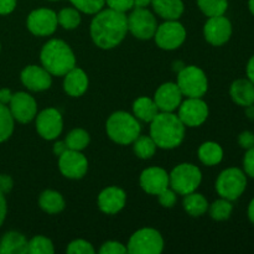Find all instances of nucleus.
<instances>
[{
	"mask_svg": "<svg viewBox=\"0 0 254 254\" xmlns=\"http://www.w3.org/2000/svg\"><path fill=\"white\" fill-rule=\"evenodd\" d=\"M89 34L98 49L112 50L123 42L128 34V19L126 12L113 9H102L93 15Z\"/></svg>",
	"mask_w": 254,
	"mask_h": 254,
	"instance_id": "1",
	"label": "nucleus"
},
{
	"mask_svg": "<svg viewBox=\"0 0 254 254\" xmlns=\"http://www.w3.org/2000/svg\"><path fill=\"white\" fill-rule=\"evenodd\" d=\"M186 127L174 112H159L150 122L149 135L164 150L179 148L185 139Z\"/></svg>",
	"mask_w": 254,
	"mask_h": 254,
	"instance_id": "2",
	"label": "nucleus"
},
{
	"mask_svg": "<svg viewBox=\"0 0 254 254\" xmlns=\"http://www.w3.org/2000/svg\"><path fill=\"white\" fill-rule=\"evenodd\" d=\"M41 66L51 73V76L64 77L69 69L76 66V56L66 41L61 39H51L42 46L40 51Z\"/></svg>",
	"mask_w": 254,
	"mask_h": 254,
	"instance_id": "3",
	"label": "nucleus"
},
{
	"mask_svg": "<svg viewBox=\"0 0 254 254\" xmlns=\"http://www.w3.org/2000/svg\"><path fill=\"white\" fill-rule=\"evenodd\" d=\"M108 138L119 145H131L141 134L140 122L124 111H117L108 117L106 123Z\"/></svg>",
	"mask_w": 254,
	"mask_h": 254,
	"instance_id": "4",
	"label": "nucleus"
},
{
	"mask_svg": "<svg viewBox=\"0 0 254 254\" xmlns=\"http://www.w3.org/2000/svg\"><path fill=\"white\" fill-rule=\"evenodd\" d=\"M201 183H202V173L195 164H179L169 173V186L178 195L185 196L193 192L200 188Z\"/></svg>",
	"mask_w": 254,
	"mask_h": 254,
	"instance_id": "5",
	"label": "nucleus"
},
{
	"mask_svg": "<svg viewBox=\"0 0 254 254\" xmlns=\"http://www.w3.org/2000/svg\"><path fill=\"white\" fill-rule=\"evenodd\" d=\"M176 84L186 98H202L208 91V78L197 66H185L179 71Z\"/></svg>",
	"mask_w": 254,
	"mask_h": 254,
	"instance_id": "6",
	"label": "nucleus"
},
{
	"mask_svg": "<svg viewBox=\"0 0 254 254\" xmlns=\"http://www.w3.org/2000/svg\"><path fill=\"white\" fill-rule=\"evenodd\" d=\"M215 188L220 197L236 201L247 189V175L240 168H227L217 176Z\"/></svg>",
	"mask_w": 254,
	"mask_h": 254,
	"instance_id": "7",
	"label": "nucleus"
},
{
	"mask_svg": "<svg viewBox=\"0 0 254 254\" xmlns=\"http://www.w3.org/2000/svg\"><path fill=\"white\" fill-rule=\"evenodd\" d=\"M165 247V242L155 228L145 227L135 231L127 243L130 254H160Z\"/></svg>",
	"mask_w": 254,
	"mask_h": 254,
	"instance_id": "8",
	"label": "nucleus"
},
{
	"mask_svg": "<svg viewBox=\"0 0 254 254\" xmlns=\"http://www.w3.org/2000/svg\"><path fill=\"white\" fill-rule=\"evenodd\" d=\"M128 19V32H130L135 39L146 40L153 39L158 29V20L155 14L148 7H133Z\"/></svg>",
	"mask_w": 254,
	"mask_h": 254,
	"instance_id": "9",
	"label": "nucleus"
},
{
	"mask_svg": "<svg viewBox=\"0 0 254 254\" xmlns=\"http://www.w3.org/2000/svg\"><path fill=\"white\" fill-rule=\"evenodd\" d=\"M153 39L159 49L174 51L186 41V29L179 20H165L163 24L158 25Z\"/></svg>",
	"mask_w": 254,
	"mask_h": 254,
	"instance_id": "10",
	"label": "nucleus"
},
{
	"mask_svg": "<svg viewBox=\"0 0 254 254\" xmlns=\"http://www.w3.org/2000/svg\"><path fill=\"white\" fill-rule=\"evenodd\" d=\"M57 12L49 7L32 10L26 19V27L32 35L40 37L51 36L57 30Z\"/></svg>",
	"mask_w": 254,
	"mask_h": 254,
	"instance_id": "11",
	"label": "nucleus"
},
{
	"mask_svg": "<svg viewBox=\"0 0 254 254\" xmlns=\"http://www.w3.org/2000/svg\"><path fill=\"white\" fill-rule=\"evenodd\" d=\"M35 127L39 135L45 140H56L64 130V118L59 109H44L35 117Z\"/></svg>",
	"mask_w": 254,
	"mask_h": 254,
	"instance_id": "12",
	"label": "nucleus"
},
{
	"mask_svg": "<svg viewBox=\"0 0 254 254\" xmlns=\"http://www.w3.org/2000/svg\"><path fill=\"white\" fill-rule=\"evenodd\" d=\"M210 109L202 98H186L178 108V117L184 126L189 128H197L202 126L208 118Z\"/></svg>",
	"mask_w": 254,
	"mask_h": 254,
	"instance_id": "13",
	"label": "nucleus"
},
{
	"mask_svg": "<svg viewBox=\"0 0 254 254\" xmlns=\"http://www.w3.org/2000/svg\"><path fill=\"white\" fill-rule=\"evenodd\" d=\"M232 22L225 15L208 17L203 25V37L212 46H222L232 36Z\"/></svg>",
	"mask_w": 254,
	"mask_h": 254,
	"instance_id": "14",
	"label": "nucleus"
},
{
	"mask_svg": "<svg viewBox=\"0 0 254 254\" xmlns=\"http://www.w3.org/2000/svg\"><path fill=\"white\" fill-rule=\"evenodd\" d=\"M59 170L69 180H79L88 171V160L82 151L67 149L59 156Z\"/></svg>",
	"mask_w": 254,
	"mask_h": 254,
	"instance_id": "15",
	"label": "nucleus"
},
{
	"mask_svg": "<svg viewBox=\"0 0 254 254\" xmlns=\"http://www.w3.org/2000/svg\"><path fill=\"white\" fill-rule=\"evenodd\" d=\"M15 122L27 124L35 119L37 114V102L27 92H16L12 93L11 101L7 104Z\"/></svg>",
	"mask_w": 254,
	"mask_h": 254,
	"instance_id": "16",
	"label": "nucleus"
},
{
	"mask_svg": "<svg viewBox=\"0 0 254 254\" xmlns=\"http://www.w3.org/2000/svg\"><path fill=\"white\" fill-rule=\"evenodd\" d=\"M183 93L176 82L160 84L154 93V102L160 112H175L183 102Z\"/></svg>",
	"mask_w": 254,
	"mask_h": 254,
	"instance_id": "17",
	"label": "nucleus"
},
{
	"mask_svg": "<svg viewBox=\"0 0 254 254\" xmlns=\"http://www.w3.org/2000/svg\"><path fill=\"white\" fill-rule=\"evenodd\" d=\"M21 83L31 92L47 91L52 86V76L47 69L37 64H29L20 73Z\"/></svg>",
	"mask_w": 254,
	"mask_h": 254,
	"instance_id": "18",
	"label": "nucleus"
},
{
	"mask_svg": "<svg viewBox=\"0 0 254 254\" xmlns=\"http://www.w3.org/2000/svg\"><path fill=\"white\" fill-rule=\"evenodd\" d=\"M139 184L144 192L156 196L169 188V173L160 166H150L141 171Z\"/></svg>",
	"mask_w": 254,
	"mask_h": 254,
	"instance_id": "19",
	"label": "nucleus"
},
{
	"mask_svg": "<svg viewBox=\"0 0 254 254\" xmlns=\"http://www.w3.org/2000/svg\"><path fill=\"white\" fill-rule=\"evenodd\" d=\"M127 203V193L118 186H108L99 192L97 198L98 208L106 215L121 212Z\"/></svg>",
	"mask_w": 254,
	"mask_h": 254,
	"instance_id": "20",
	"label": "nucleus"
},
{
	"mask_svg": "<svg viewBox=\"0 0 254 254\" xmlns=\"http://www.w3.org/2000/svg\"><path fill=\"white\" fill-rule=\"evenodd\" d=\"M89 86V79L86 72L74 66L64 76V91L69 97L78 98L83 96Z\"/></svg>",
	"mask_w": 254,
	"mask_h": 254,
	"instance_id": "21",
	"label": "nucleus"
},
{
	"mask_svg": "<svg viewBox=\"0 0 254 254\" xmlns=\"http://www.w3.org/2000/svg\"><path fill=\"white\" fill-rule=\"evenodd\" d=\"M230 96L232 101L240 107L254 104V83L248 78L236 79L230 87Z\"/></svg>",
	"mask_w": 254,
	"mask_h": 254,
	"instance_id": "22",
	"label": "nucleus"
},
{
	"mask_svg": "<svg viewBox=\"0 0 254 254\" xmlns=\"http://www.w3.org/2000/svg\"><path fill=\"white\" fill-rule=\"evenodd\" d=\"M151 7L154 14L163 20H179L185 11L183 0H153Z\"/></svg>",
	"mask_w": 254,
	"mask_h": 254,
	"instance_id": "23",
	"label": "nucleus"
},
{
	"mask_svg": "<svg viewBox=\"0 0 254 254\" xmlns=\"http://www.w3.org/2000/svg\"><path fill=\"white\" fill-rule=\"evenodd\" d=\"M29 241L17 231H9L0 238V254H26Z\"/></svg>",
	"mask_w": 254,
	"mask_h": 254,
	"instance_id": "24",
	"label": "nucleus"
},
{
	"mask_svg": "<svg viewBox=\"0 0 254 254\" xmlns=\"http://www.w3.org/2000/svg\"><path fill=\"white\" fill-rule=\"evenodd\" d=\"M39 206L44 212L49 215H57L66 207L64 196L55 190H45L39 196Z\"/></svg>",
	"mask_w": 254,
	"mask_h": 254,
	"instance_id": "25",
	"label": "nucleus"
},
{
	"mask_svg": "<svg viewBox=\"0 0 254 254\" xmlns=\"http://www.w3.org/2000/svg\"><path fill=\"white\" fill-rule=\"evenodd\" d=\"M159 108L156 107L153 98H149L146 96H141L133 102V116L139 122H145L150 123L156 114L159 113Z\"/></svg>",
	"mask_w": 254,
	"mask_h": 254,
	"instance_id": "26",
	"label": "nucleus"
},
{
	"mask_svg": "<svg viewBox=\"0 0 254 254\" xmlns=\"http://www.w3.org/2000/svg\"><path fill=\"white\" fill-rule=\"evenodd\" d=\"M197 156L203 165H218L223 160V149L216 141H205L198 146Z\"/></svg>",
	"mask_w": 254,
	"mask_h": 254,
	"instance_id": "27",
	"label": "nucleus"
},
{
	"mask_svg": "<svg viewBox=\"0 0 254 254\" xmlns=\"http://www.w3.org/2000/svg\"><path fill=\"white\" fill-rule=\"evenodd\" d=\"M208 206H210V203H208L207 198L202 193L193 191V192L184 196L183 207L186 211V213L191 217H201V216H203L208 211Z\"/></svg>",
	"mask_w": 254,
	"mask_h": 254,
	"instance_id": "28",
	"label": "nucleus"
},
{
	"mask_svg": "<svg viewBox=\"0 0 254 254\" xmlns=\"http://www.w3.org/2000/svg\"><path fill=\"white\" fill-rule=\"evenodd\" d=\"M131 145H133L134 154L143 160H149L153 158L158 149L155 141L150 135H141V134L133 141Z\"/></svg>",
	"mask_w": 254,
	"mask_h": 254,
	"instance_id": "29",
	"label": "nucleus"
},
{
	"mask_svg": "<svg viewBox=\"0 0 254 254\" xmlns=\"http://www.w3.org/2000/svg\"><path fill=\"white\" fill-rule=\"evenodd\" d=\"M66 145L71 150L82 151L91 143V135L87 130L82 128H74L66 135Z\"/></svg>",
	"mask_w": 254,
	"mask_h": 254,
	"instance_id": "30",
	"label": "nucleus"
},
{
	"mask_svg": "<svg viewBox=\"0 0 254 254\" xmlns=\"http://www.w3.org/2000/svg\"><path fill=\"white\" fill-rule=\"evenodd\" d=\"M82 17L81 12L74 6L64 7L57 14V22L59 26L64 30H74L81 25Z\"/></svg>",
	"mask_w": 254,
	"mask_h": 254,
	"instance_id": "31",
	"label": "nucleus"
},
{
	"mask_svg": "<svg viewBox=\"0 0 254 254\" xmlns=\"http://www.w3.org/2000/svg\"><path fill=\"white\" fill-rule=\"evenodd\" d=\"M208 213H210L211 218L215 221H226L231 217L233 212V205L232 201L226 200V198H218V200L213 201L210 206H208Z\"/></svg>",
	"mask_w": 254,
	"mask_h": 254,
	"instance_id": "32",
	"label": "nucleus"
},
{
	"mask_svg": "<svg viewBox=\"0 0 254 254\" xmlns=\"http://www.w3.org/2000/svg\"><path fill=\"white\" fill-rule=\"evenodd\" d=\"M196 4L207 17L225 15L228 9V0H196Z\"/></svg>",
	"mask_w": 254,
	"mask_h": 254,
	"instance_id": "33",
	"label": "nucleus"
},
{
	"mask_svg": "<svg viewBox=\"0 0 254 254\" xmlns=\"http://www.w3.org/2000/svg\"><path fill=\"white\" fill-rule=\"evenodd\" d=\"M15 119L10 113L9 107L0 103V144L6 141L14 133Z\"/></svg>",
	"mask_w": 254,
	"mask_h": 254,
	"instance_id": "34",
	"label": "nucleus"
},
{
	"mask_svg": "<svg viewBox=\"0 0 254 254\" xmlns=\"http://www.w3.org/2000/svg\"><path fill=\"white\" fill-rule=\"evenodd\" d=\"M27 253L29 254H54L55 247L54 243L50 238L45 236H35L29 241L27 246Z\"/></svg>",
	"mask_w": 254,
	"mask_h": 254,
	"instance_id": "35",
	"label": "nucleus"
},
{
	"mask_svg": "<svg viewBox=\"0 0 254 254\" xmlns=\"http://www.w3.org/2000/svg\"><path fill=\"white\" fill-rule=\"evenodd\" d=\"M79 12L94 15L106 6V0H68Z\"/></svg>",
	"mask_w": 254,
	"mask_h": 254,
	"instance_id": "36",
	"label": "nucleus"
},
{
	"mask_svg": "<svg viewBox=\"0 0 254 254\" xmlns=\"http://www.w3.org/2000/svg\"><path fill=\"white\" fill-rule=\"evenodd\" d=\"M66 252L68 254H94L96 250H94L93 245L89 243L86 240H74L72 242H69V245L67 246Z\"/></svg>",
	"mask_w": 254,
	"mask_h": 254,
	"instance_id": "37",
	"label": "nucleus"
},
{
	"mask_svg": "<svg viewBox=\"0 0 254 254\" xmlns=\"http://www.w3.org/2000/svg\"><path fill=\"white\" fill-rule=\"evenodd\" d=\"M98 252L101 254H127L128 248L118 241H107L101 246Z\"/></svg>",
	"mask_w": 254,
	"mask_h": 254,
	"instance_id": "38",
	"label": "nucleus"
},
{
	"mask_svg": "<svg viewBox=\"0 0 254 254\" xmlns=\"http://www.w3.org/2000/svg\"><path fill=\"white\" fill-rule=\"evenodd\" d=\"M156 196H158L159 203L165 208L174 207V205H175L176 201H178V193H176L170 186L166 188L165 190L161 191V192H159Z\"/></svg>",
	"mask_w": 254,
	"mask_h": 254,
	"instance_id": "39",
	"label": "nucleus"
},
{
	"mask_svg": "<svg viewBox=\"0 0 254 254\" xmlns=\"http://www.w3.org/2000/svg\"><path fill=\"white\" fill-rule=\"evenodd\" d=\"M106 5L109 9L127 14L134 7V0H106Z\"/></svg>",
	"mask_w": 254,
	"mask_h": 254,
	"instance_id": "40",
	"label": "nucleus"
},
{
	"mask_svg": "<svg viewBox=\"0 0 254 254\" xmlns=\"http://www.w3.org/2000/svg\"><path fill=\"white\" fill-rule=\"evenodd\" d=\"M243 171L246 175L254 179V146L246 151L243 158Z\"/></svg>",
	"mask_w": 254,
	"mask_h": 254,
	"instance_id": "41",
	"label": "nucleus"
},
{
	"mask_svg": "<svg viewBox=\"0 0 254 254\" xmlns=\"http://www.w3.org/2000/svg\"><path fill=\"white\" fill-rule=\"evenodd\" d=\"M238 144L243 149H251L254 146V133L250 130H245L238 135Z\"/></svg>",
	"mask_w": 254,
	"mask_h": 254,
	"instance_id": "42",
	"label": "nucleus"
},
{
	"mask_svg": "<svg viewBox=\"0 0 254 254\" xmlns=\"http://www.w3.org/2000/svg\"><path fill=\"white\" fill-rule=\"evenodd\" d=\"M12 186H14V181H12L11 176L6 175V174H0V191L4 195L12 190Z\"/></svg>",
	"mask_w": 254,
	"mask_h": 254,
	"instance_id": "43",
	"label": "nucleus"
},
{
	"mask_svg": "<svg viewBox=\"0 0 254 254\" xmlns=\"http://www.w3.org/2000/svg\"><path fill=\"white\" fill-rule=\"evenodd\" d=\"M17 0H0V15H9L16 9Z\"/></svg>",
	"mask_w": 254,
	"mask_h": 254,
	"instance_id": "44",
	"label": "nucleus"
},
{
	"mask_svg": "<svg viewBox=\"0 0 254 254\" xmlns=\"http://www.w3.org/2000/svg\"><path fill=\"white\" fill-rule=\"evenodd\" d=\"M7 215V203L6 198H5L4 193L0 191V227L2 226V223L5 222V218Z\"/></svg>",
	"mask_w": 254,
	"mask_h": 254,
	"instance_id": "45",
	"label": "nucleus"
},
{
	"mask_svg": "<svg viewBox=\"0 0 254 254\" xmlns=\"http://www.w3.org/2000/svg\"><path fill=\"white\" fill-rule=\"evenodd\" d=\"M11 97H12V92L10 91L9 88L0 89V103L1 104L7 106V104L10 103V101H11Z\"/></svg>",
	"mask_w": 254,
	"mask_h": 254,
	"instance_id": "46",
	"label": "nucleus"
},
{
	"mask_svg": "<svg viewBox=\"0 0 254 254\" xmlns=\"http://www.w3.org/2000/svg\"><path fill=\"white\" fill-rule=\"evenodd\" d=\"M67 149H68V148H67V145H66V141L59 140V141H56V143L54 144V148H52V150H54L55 155L59 158V156L62 155V154H64V151L67 150Z\"/></svg>",
	"mask_w": 254,
	"mask_h": 254,
	"instance_id": "47",
	"label": "nucleus"
},
{
	"mask_svg": "<svg viewBox=\"0 0 254 254\" xmlns=\"http://www.w3.org/2000/svg\"><path fill=\"white\" fill-rule=\"evenodd\" d=\"M246 73H247V78L252 83H254V55L248 60L247 67H246Z\"/></svg>",
	"mask_w": 254,
	"mask_h": 254,
	"instance_id": "48",
	"label": "nucleus"
},
{
	"mask_svg": "<svg viewBox=\"0 0 254 254\" xmlns=\"http://www.w3.org/2000/svg\"><path fill=\"white\" fill-rule=\"evenodd\" d=\"M247 215H248V218H250L251 222L254 225V197L251 200L250 205H248V208H247Z\"/></svg>",
	"mask_w": 254,
	"mask_h": 254,
	"instance_id": "49",
	"label": "nucleus"
},
{
	"mask_svg": "<svg viewBox=\"0 0 254 254\" xmlns=\"http://www.w3.org/2000/svg\"><path fill=\"white\" fill-rule=\"evenodd\" d=\"M153 0H134V7H148Z\"/></svg>",
	"mask_w": 254,
	"mask_h": 254,
	"instance_id": "50",
	"label": "nucleus"
},
{
	"mask_svg": "<svg viewBox=\"0 0 254 254\" xmlns=\"http://www.w3.org/2000/svg\"><path fill=\"white\" fill-rule=\"evenodd\" d=\"M246 116L250 121H254V104L246 107Z\"/></svg>",
	"mask_w": 254,
	"mask_h": 254,
	"instance_id": "51",
	"label": "nucleus"
},
{
	"mask_svg": "<svg viewBox=\"0 0 254 254\" xmlns=\"http://www.w3.org/2000/svg\"><path fill=\"white\" fill-rule=\"evenodd\" d=\"M248 9L254 16V0H248Z\"/></svg>",
	"mask_w": 254,
	"mask_h": 254,
	"instance_id": "52",
	"label": "nucleus"
},
{
	"mask_svg": "<svg viewBox=\"0 0 254 254\" xmlns=\"http://www.w3.org/2000/svg\"><path fill=\"white\" fill-rule=\"evenodd\" d=\"M47 1H61V0H47Z\"/></svg>",
	"mask_w": 254,
	"mask_h": 254,
	"instance_id": "53",
	"label": "nucleus"
},
{
	"mask_svg": "<svg viewBox=\"0 0 254 254\" xmlns=\"http://www.w3.org/2000/svg\"><path fill=\"white\" fill-rule=\"evenodd\" d=\"M0 50H1V44H0Z\"/></svg>",
	"mask_w": 254,
	"mask_h": 254,
	"instance_id": "54",
	"label": "nucleus"
}]
</instances>
